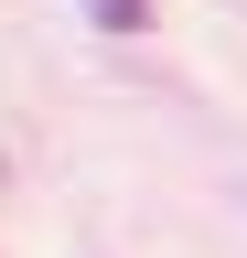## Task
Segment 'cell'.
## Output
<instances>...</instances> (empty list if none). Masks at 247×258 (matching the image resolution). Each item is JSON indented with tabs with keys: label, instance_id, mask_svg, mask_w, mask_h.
Listing matches in <instances>:
<instances>
[{
	"label": "cell",
	"instance_id": "cell-1",
	"mask_svg": "<svg viewBox=\"0 0 247 258\" xmlns=\"http://www.w3.org/2000/svg\"><path fill=\"white\" fill-rule=\"evenodd\" d=\"M86 11H97L108 32H140V22H150V0H86Z\"/></svg>",
	"mask_w": 247,
	"mask_h": 258
}]
</instances>
